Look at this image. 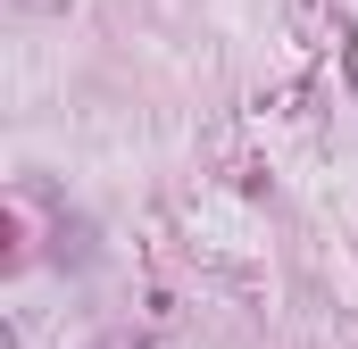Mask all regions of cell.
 <instances>
[{
  "instance_id": "cell-1",
  "label": "cell",
  "mask_w": 358,
  "mask_h": 349,
  "mask_svg": "<svg viewBox=\"0 0 358 349\" xmlns=\"http://www.w3.org/2000/svg\"><path fill=\"white\" fill-rule=\"evenodd\" d=\"M342 59H350V84H358V34H342Z\"/></svg>"
}]
</instances>
